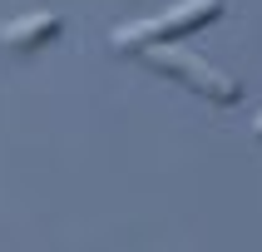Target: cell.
Instances as JSON below:
<instances>
[{"mask_svg": "<svg viewBox=\"0 0 262 252\" xmlns=\"http://www.w3.org/2000/svg\"><path fill=\"white\" fill-rule=\"evenodd\" d=\"M218 15H223V0H178V5H168L163 15L119 25L114 35H109V44H114L119 55H139V50H148V44H168V40H183V35H193V30L213 25Z\"/></svg>", "mask_w": 262, "mask_h": 252, "instance_id": "obj_1", "label": "cell"}, {"mask_svg": "<svg viewBox=\"0 0 262 252\" xmlns=\"http://www.w3.org/2000/svg\"><path fill=\"white\" fill-rule=\"evenodd\" d=\"M144 55V64L148 70H159V74H168V79H178V84H188L193 94H203L208 104H237L243 99V84H237L233 74H223L218 64H208V59H198V55H188V50H163V44H148V50H139Z\"/></svg>", "mask_w": 262, "mask_h": 252, "instance_id": "obj_2", "label": "cell"}, {"mask_svg": "<svg viewBox=\"0 0 262 252\" xmlns=\"http://www.w3.org/2000/svg\"><path fill=\"white\" fill-rule=\"evenodd\" d=\"M59 30H64V20L55 10H30V15H15V20H0V44L5 50H40Z\"/></svg>", "mask_w": 262, "mask_h": 252, "instance_id": "obj_3", "label": "cell"}, {"mask_svg": "<svg viewBox=\"0 0 262 252\" xmlns=\"http://www.w3.org/2000/svg\"><path fill=\"white\" fill-rule=\"evenodd\" d=\"M252 133H257V139H262V114H257V119H252Z\"/></svg>", "mask_w": 262, "mask_h": 252, "instance_id": "obj_4", "label": "cell"}]
</instances>
